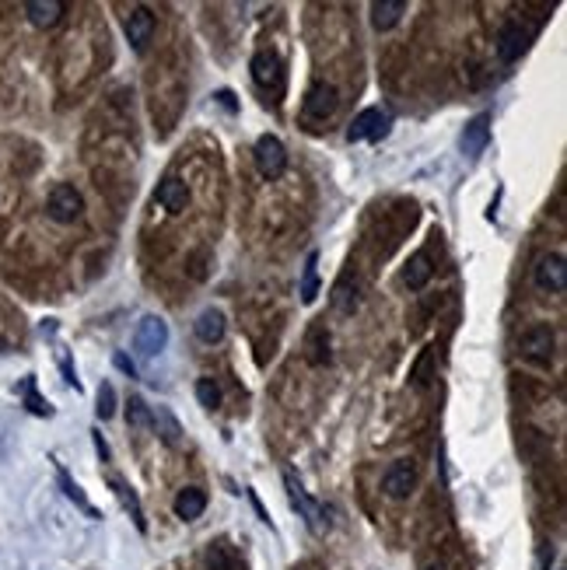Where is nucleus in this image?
<instances>
[{"label":"nucleus","instance_id":"obj_1","mask_svg":"<svg viewBox=\"0 0 567 570\" xmlns=\"http://www.w3.org/2000/svg\"><path fill=\"white\" fill-rule=\"evenodd\" d=\"M518 353L536 364V368H550L554 364V353H557V333L554 325H529L522 336H518Z\"/></svg>","mask_w":567,"mask_h":570},{"label":"nucleus","instance_id":"obj_2","mask_svg":"<svg viewBox=\"0 0 567 570\" xmlns=\"http://www.w3.org/2000/svg\"><path fill=\"white\" fill-rule=\"evenodd\" d=\"M252 158H256V172L263 175V179H281L284 172H287V147H284L281 137H274V133H263L259 140H256V151H252Z\"/></svg>","mask_w":567,"mask_h":570},{"label":"nucleus","instance_id":"obj_3","mask_svg":"<svg viewBox=\"0 0 567 570\" xmlns=\"http://www.w3.org/2000/svg\"><path fill=\"white\" fill-rule=\"evenodd\" d=\"M46 214L57 224H74L81 221V214H85V200L70 183H57L50 190V196H46Z\"/></svg>","mask_w":567,"mask_h":570},{"label":"nucleus","instance_id":"obj_4","mask_svg":"<svg viewBox=\"0 0 567 570\" xmlns=\"http://www.w3.org/2000/svg\"><path fill=\"white\" fill-rule=\"evenodd\" d=\"M337 109H340V92H337L329 81H315L312 88L305 92L302 116H305L309 123H326V120H333Z\"/></svg>","mask_w":567,"mask_h":570},{"label":"nucleus","instance_id":"obj_5","mask_svg":"<svg viewBox=\"0 0 567 570\" xmlns=\"http://www.w3.org/2000/svg\"><path fill=\"white\" fill-rule=\"evenodd\" d=\"M392 127V120H389V112L385 109H378V105H368V109H361L357 116H354V123L346 127V140L350 144H361V140H382L385 133Z\"/></svg>","mask_w":567,"mask_h":570},{"label":"nucleus","instance_id":"obj_6","mask_svg":"<svg viewBox=\"0 0 567 570\" xmlns=\"http://www.w3.org/2000/svg\"><path fill=\"white\" fill-rule=\"evenodd\" d=\"M168 347V322L161 316H144L133 329V350L140 357H158Z\"/></svg>","mask_w":567,"mask_h":570},{"label":"nucleus","instance_id":"obj_7","mask_svg":"<svg viewBox=\"0 0 567 570\" xmlns=\"http://www.w3.org/2000/svg\"><path fill=\"white\" fill-rule=\"evenodd\" d=\"M533 281L543 294H564L567 287V259L561 253H546L536 259Z\"/></svg>","mask_w":567,"mask_h":570},{"label":"nucleus","instance_id":"obj_8","mask_svg":"<svg viewBox=\"0 0 567 570\" xmlns=\"http://www.w3.org/2000/svg\"><path fill=\"white\" fill-rule=\"evenodd\" d=\"M413 486H417V466H413L410 459H396V462L382 473V490H385V497H392V501H407L410 494H413Z\"/></svg>","mask_w":567,"mask_h":570},{"label":"nucleus","instance_id":"obj_9","mask_svg":"<svg viewBox=\"0 0 567 570\" xmlns=\"http://www.w3.org/2000/svg\"><path fill=\"white\" fill-rule=\"evenodd\" d=\"M155 29H158L155 14H151L148 7H133L123 22V32H126L130 49H133V53H144V49L151 46V39H155Z\"/></svg>","mask_w":567,"mask_h":570},{"label":"nucleus","instance_id":"obj_10","mask_svg":"<svg viewBox=\"0 0 567 570\" xmlns=\"http://www.w3.org/2000/svg\"><path fill=\"white\" fill-rule=\"evenodd\" d=\"M529 29L526 25H518V22H504L501 32H498V60L501 64H515V60H522V53L529 49Z\"/></svg>","mask_w":567,"mask_h":570},{"label":"nucleus","instance_id":"obj_11","mask_svg":"<svg viewBox=\"0 0 567 570\" xmlns=\"http://www.w3.org/2000/svg\"><path fill=\"white\" fill-rule=\"evenodd\" d=\"M252 81L259 85V88H281L284 85V60L274 53V49H259L256 57H252Z\"/></svg>","mask_w":567,"mask_h":570},{"label":"nucleus","instance_id":"obj_12","mask_svg":"<svg viewBox=\"0 0 567 570\" xmlns=\"http://www.w3.org/2000/svg\"><path fill=\"white\" fill-rule=\"evenodd\" d=\"M284 490H287V501H291V507L298 511V518L309 525V532H315V536H319V507L309 501V494H305V486L298 483V476L284 473Z\"/></svg>","mask_w":567,"mask_h":570},{"label":"nucleus","instance_id":"obj_13","mask_svg":"<svg viewBox=\"0 0 567 570\" xmlns=\"http://www.w3.org/2000/svg\"><path fill=\"white\" fill-rule=\"evenodd\" d=\"M487 144H490V116H487V112H480V116H472L470 123H466L459 147H463V155H466V158H480V155L487 151Z\"/></svg>","mask_w":567,"mask_h":570},{"label":"nucleus","instance_id":"obj_14","mask_svg":"<svg viewBox=\"0 0 567 570\" xmlns=\"http://www.w3.org/2000/svg\"><path fill=\"white\" fill-rule=\"evenodd\" d=\"M155 203L158 207H165L168 214H183V210H186V203H189L186 183H183L179 175H165L155 190Z\"/></svg>","mask_w":567,"mask_h":570},{"label":"nucleus","instance_id":"obj_15","mask_svg":"<svg viewBox=\"0 0 567 570\" xmlns=\"http://www.w3.org/2000/svg\"><path fill=\"white\" fill-rule=\"evenodd\" d=\"M193 333H196L200 343L214 347V343L224 340V333H228V318H224L220 308H203V312L196 316V322H193Z\"/></svg>","mask_w":567,"mask_h":570},{"label":"nucleus","instance_id":"obj_16","mask_svg":"<svg viewBox=\"0 0 567 570\" xmlns=\"http://www.w3.org/2000/svg\"><path fill=\"white\" fill-rule=\"evenodd\" d=\"M109 486H112V494H116V501L123 504V511L133 518V525H137V532H148V518H144V507H140V497H137V490L120 479V476H109Z\"/></svg>","mask_w":567,"mask_h":570},{"label":"nucleus","instance_id":"obj_17","mask_svg":"<svg viewBox=\"0 0 567 570\" xmlns=\"http://www.w3.org/2000/svg\"><path fill=\"white\" fill-rule=\"evenodd\" d=\"M333 343H329V329L322 325V322H315L312 329H309V336H305V361L312 364V368H326L329 361H333Z\"/></svg>","mask_w":567,"mask_h":570},{"label":"nucleus","instance_id":"obj_18","mask_svg":"<svg viewBox=\"0 0 567 570\" xmlns=\"http://www.w3.org/2000/svg\"><path fill=\"white\" fill-rule=\"evenodd\" d=\"M172 511H176V518H183V521H196V518L207 511V490H203V486L179 490L176 501H172Z\"/></svg>","mask_w":567,"mask_h":570},{"label":"nucleus","instance_id":"obj_19","mask_svg":"<svg viewBox=\"0 0 567 570\" xmlns=\"http://www.w3.org/2000/svg\"><path fill=\"white\" fill-rule=\"evenodd\" d=\"M329 301H333V312H337V316H354V312L361 308V287H357V281L340 277V281L333 284Z\"/></svg>","mask_w":567,"mask_h":570},{"label":"nucleus","instance_id":"obj_20","mask_svg":"<svg viewBox=\"0 0 567 570\" xmlns=\"http://www.w3.org/2000/svg\"><path fill=\"white\" fill-rule=\"evenodd\" d=\"M25 14H29V22L35 29H53L63 18V4H57V0H29Z\"/></svg>","mask_w":567,"mask_h":570},{"label":"nucleus","instance_id":"obj_21","mask_svg":"<svg viewBox=\"0 0 567 570\" xmlns=\"http://www.w3.org/2000/svg\"><path fill=\"white\" fill-rule=\"evenodd\" d=\"M403 14H407L403 0H375L372 4V25H375L378 32H389L392 25H400Z\"/></svg>","mask_w":567,"mask_h":570},{"label":"nucleus","instance_id":"obj_22","mask_svg":"<svg viewBox=\"0 0 567 570\" xmlns=\"http://www.w3.org/2000/svg\"><path fill=\"white\" fill-rule=\"evenodd\" d=\"M431 273H435V266H431V259L424 253H413L407 259V266H403V284L410 290H424L428 281H431Z\"/></svg>","mask_w":567,"mask_h":570},{"label":"nucleus","instance_id":"obj_23","mask_svg":"<svg viewBox=\"0 0 567 570\" xmlns=\"http://www.w3.org/2000/svg\"><path fill=\"white\" fill-rule=\"evenodd\" d=\"M151 427L161 434V441L168 444V448H179V441H183V427H179V420L172 416L168 406H155V410H151Z\"/></svg>","mask_w":567,"mask_h":570},{"label":"nucleus","instance_id":"obj_24","mask_svg":"<svg viewBox=\"0 0 567 570\" xmlns=\"http://www.w3.org/2000/svg\"><path fill=\"white\" fill-rule=\"evenodd\" d=\"M57 483H60V490H63V494H67V497L74 501V507H77V511H85V514H88L92 521H98V518H102V511H98V507H94L92 501L85 497V490H81V486H77V483L70 479V473L63 469L60 462H57Z\"/></svg>","mask_w":567,"mask_h":570},{"label":"nucleus","instance_id":"obj_25","mask_svg":"<svg viewBox=\"0 0 567 570\" xmlns=\"http://www.w3.org/2000/svg\"><path fill=\"white\" fill-rule=\"evenodd\" d=\"M298 294H302V305H312L315 298H319V253H315V249L305 255V270H302Z\"/></svg>","mask_w":567,"mask_h":570},{"label":"nucleus","instance_id":"obj_26","mask_svg":"<svg viewBox=\"0 0 567 570\" xmlns=\"http://www.w3.org/2000/svg\"><path fill=\"white\" fill-rule=\"evenodd\" d=\"M203 567L207 570H235V549L228 542H211L203 553Z\"/></svg>","mask_w":567,"mask_h":570},{"label":"nucleus","instance_id":"obj_27","mask_svg":"<svg viewBox=\"0 0 567 570\" xmlns=\"http://www.w3.org/2000/svg\"><path fill=\"white\" fill-rule=\"evenodd\" d=\"M126 423H130L133 431L151 427V406H148L140 396H130V403H126Z\"/></svg>","mask_w":567,"mask_h":570},{"label":"nucleus","instance_id":"obj_28","mask_svg":"<svg viewBox=\"0 0 567 570\" xmlns=\"http://www.w3.org/2000/svg\"><path fill=\"white\" fill-rule=\"evenodd\" d=\"M94 413H98V420H112V416H116V388H112V381H102V385H98Z\"/></svg>","mask_w":567,"mask_h":570},{"label":"nucleus","instance_id":"obj_29","mask_svg":"<svg viewBox=\"0 0 567 570\" xmlns=\"http://www.w3.org/2000/svg\"><path fill=\"white\" fill-rule=\"evenodd\" d=\"M22 396H25V406H29L35 416H53V406L35 392V375H29V379L22 381Z\"/></svg>","mask_w":567,"mask_h":570},{"label":"nucleus","instance_id":"obj_30","mask_svg":"<svg viewBox=\"0 0 567 570\" xmlns=\"http://www.w3.org/2000/svg\"><path fill=\"white\" fill-rule=\"evenodd\" d=\"M196 403L207 406V410H218L220 406V385L214 379H200L196 381Z\"/></svg>","mask_w":567,"mask_h":570},{"label":"nucleus","instance_id":"obj_31","mask_svg":"<svg viewBox=\"0 0 567 570\" xmlns=\"http://www.w3.org/2000/svg\"><path fill=\"white\" fill-rule=\"evenodd\" d=\"M57 364H60L63 381H67L74 392H81V379H77V371H74V361H70V353H67V350H60V353H57Z\"/></svg>","mask_w":567,"mask_h":570},{"label":"nucleus","instance_id":"obj_32","mask_svg":"<svg viewBox=\"0 0 567 570\" xmlns=\"http://www.w3.org/2000/svg\"><path fill=\"white\" fill-rule=\"evenodd\" d=\"M112 364H116V368H120V371H123L126 379H137V364H133V361H130V357H126L123 350H116V353H112Z\"/></svg>","mask_w":567,"mask_h":570},{"label":"nucleus","instance_id":"obj_33","mask_svg":"<svg viewBox=\"0 0 567 570\" xmlns=\"http://www.w3.org/2000/svg\"><path fill=\"white\" fill-rule=\"evenodd\" d=\"M94 438V448H98V455H102V462H109L112 455H109V444H105V438H102V431H92Z\"/></svg>","mask_w":567,"mask_h":570},{"label":"nucleus","instance_id":"obj_34","mask_svg":"<svg viewBox=\"0 0 567 570\" xmlns=\"http://www.w3.org/2000/svg\"><path fill=\"white\" fill-rule=\"evenodd\" d=\"M220 102V105H224V109H228V112H235V109H238V105H235V95H231V92H218V95H214Z\"/></svg>","mask_w":567,"mask_h":570},{"label":"nucleus","instance_id":"obj_35","mask_svg":"<svg viewBox=\"0 0 567 570\" xmlns=\"http://www.w3.org/2000/svg\"><path fill=\"white\" fill-rule=\"evenodd\" d=\"M424 570H448L445 564H431V567H424Z\"/></svg>","mask_w":567,"mask_h":570}]
</instances>
